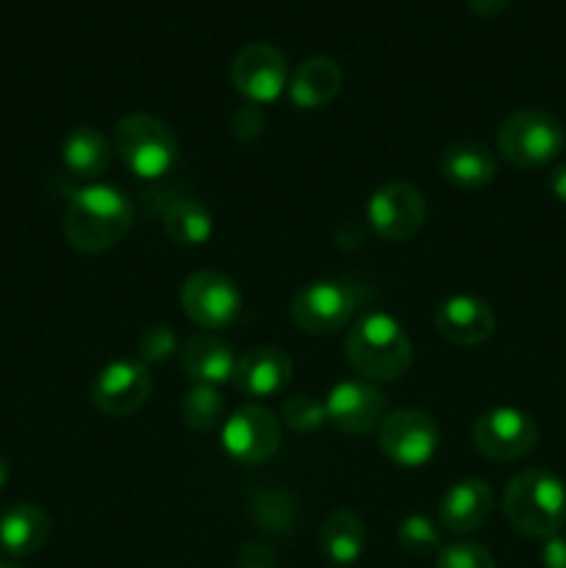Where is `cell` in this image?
I'll return each instance as SVG.
<instances>
[{"label": "cell", "instance_id": "6da1fadb", "mask_svg": "<svg viewBox=\"0 0 566 568\" xmlns=\"http://www.w3.org/2000/svg\"><path fill=\"white\" fill-rule=\"evenodd\" d=\"M133 227V205L109 183H89L70 197L64 214V236L72 250L98 255L117 247Z\"/></svg>", "mask_w": 566, "mask_h": 568}, {"label": "cell", "instance_id": "7a4b0ae2", "mask_svg": "<svg viewBox=\"0 0 566 568\" xmlns=\"http://www.w3.org/2000/svg\"><path fill=\"white\" fill-rule=\"evenodd\" d=\"M344 358L355 375L370 383H394L411 369L414 347L408 333L383 311L364 314L344 338Z\"/></svg>", "mask_w": 566, "mask_h": 568}, {"label": "cell", "instance_id": "3957f363", "mask_svg": "<svg viewBox=\"0 0 566 568\" xmlns=\"http://www.w3.org/2000/svg\"><path fill=\"white\" fill-rule=\"evenodd\" d=\"M505 519L527 538H549L566 525V486L547 469H525L505 486Z\"/></svg>", "mask_w": 566, "mask_h": 568}, {"label": "cell", "instance_id": "277c9868", "mask_svg": "<svg viewBox=\"0 0 566 568\" xmlns=\"http://www.w3.org/2000/svg\"><path fill=\"white\" fill-rule=\"evenodd\" d=\"M566 148V131L544 109H519L497 128V153L519 170H536L558 159Z\"/></svg>", "mask_w": 566, "mask_h": 568}, {"label": "cell", "instance_id": "5b68a950", "mask_svg": "<svg viewBox=\"0 0 566 568\" xmlns=\"http://www.w3.org/2000/svg\"><path fill=\"white\" fill-rule=\"evenodd\" d=\"M114 150L142 181H159L178 161L175 133L164 120L150 114L122 116L114 128Z\"/></svg>", "mask_w": 566, "mask_h": 568}, {"label": "cell", "instance_id": "8992f818", "mask_svg": "<svg viewBox=\"0 0 566 568\" xmlns=\"http://www.w3.org/2000/svg\"><path fill=\"white\" fill-rule=\"evenodd\" d=\"M358 311V294L344 281L305 283L292 300V322L309 336H331L350 325Z\"/></svg>", "mask_w": 566, "mask_h": 568}, {"label": "cell", "instance_id": "52a82bcc", "mask_svg": "<svg viewBox=\"0 0 566 568\" xmlns=\"http://www.w3.org/2000/svg\"><path fill=\"white\" fill-rule=\"evenodd\" d=\"M377 444L392 464L403 466V469H420L436 458L442 433L425 410L400 408L388 414L377 427Z\"/></svg>", "mask_w": 566, "mask_h": 568}, {"label": "cell", "instance_id": "ba28073f", "mask_svg": "<svg viewBox=\"0 0 566 568\" xmlns=\"http://www.w3.org/2000/svg\"><path fill=\"white\" fill-rule=\"evenodd\" d=\"M427 220V203L408 181H388L366 203V222L383 242H408Z\"/></svg>", "mask_w": 566, "mask_h": 568}, {"label": "cell", "instance_id": "9c48e42d", "mask_svg": "<svg viewBox=\"0 0 566 568\" xmlns=\"http://www.w3.org/2000/svg\"><path fill=\"white\" fill-rule=\"evenodd\" d=\"M472 438H475L477 453L486 455L488 460L511 464V460H519L533 453V447L538 444V427L527 410L499 405V408L477 416Z\"/></svg>", "mask_w": 566, "mask_h": 568}, {"label": "cell", "instance_id": "30bf717a", "mask_svg": "<svg viewBox=\"0 0 566 568\" xmlns=\"http://www.w3.org/2000/svg\"><path fill=\"white\" fill-rule=\"evenodd\" d=\"M183 314L203 331H222L242 314V292L228 275L216 270H200L181 286Z\"/></svg>", "mask_w": 566, "mask_h": 568}, {"label": "cell", "instance_id": "8fae6325", "mask_svg": "<svg viewBox=\"0 0 566 568\" xmlns=\"http://www.w3.org/2000/svg\"><path fill=\"white\" fill-rule=\"evenodd\" d=\"M222 447L236 464H266L281 447V422L261 405H242L222 425Z\"/></svg>", "mask_w": 566, "mask_h": 568}, {"label": "cell", "instance_id": "7c38bea8", "mask_svg": "<svg viewBox=\"0 0 566 568\" xmlns=\"http://www.w3.org/2000/svg\"><path fill=\"white\" fill-rule=\"evenodd\" d=\"M231 83L244 100L253 105L272 103L289 87L286 59L277 48L266 42H250L233 55Z\"/></svg>", "mask_w": 566, "mask_h": 568}, {"label": "cell", "instance_id": "4fadbf2b", "mask_svg": "<svg viewBox=\"0 0 566 568\" xmlns=\"http://www.w3.org/2000/svg\"><path fill=\"white\" fill-rule=\"evenodd\" d=\"M153 394V377L142 361L120 358L105 364L92 383V403L100 414L131 416L142 408Z\"/></svg>", "mask_w": 566, "mask_h": 568}, {"label": "cell", "instance_id": "5bb4252c", "mask_svg": "<svg viewBox=\"0 0 566 568\" xmlns=\"http://www.w3.org/2000/svg\"><path fill=\"white\" fill-rule=\"evenodd\" d=\"M325 414L333 427L347 436H366L386 419V394L364 377L342 381L327 392Z\"/></svg>", "mask_w": 566, "mask_h": 568}, {"label": "cell", "instance_id": "9a60e30c", "mask_svg": "<svg viewBox=\"0 0 566 568\" xmlns=\"http://www.w3.org/2000/svg\"><path fill=\"white\" fill-rule=\"evenodd\" d=\"M494 311L492 305L475 294H453V297L442 300L433 314V327L442 338L458 347H477V344L488 342L494 333Z\"/></svg>", "mask_w": 566, "mask_h": 568}, {"label": "cell", "instance_id": "2e32d148", "mask_svg": "<svg viewBox=\"0 0 566 568\" xmlns=\"http://www.w3.org/2000/svg\"><path fill=\"white\" fill-rule=\"evenodd\" d=\"M294 364L283 349L255 347L236 361L231 386L247 399L277 397L292 381Z\"/></svg>", "mask_w": 566, "mask_h": 568}, {"label": "cell", "instance_id": "e0dca14e", "mask_svg": "<svg viewBox=\"0 0 566 568\" xmlns=\"http://www.w3.org/2000/svg\"><path fill=\"white\" fill-rule=\"evenodd\" d=\"M494 497L492 488L486 480H477V477H466L449 486V491L442 497L438 505V525L447 532H475L477 527L486 525V519L492 516Z\"/></svg>", "mask_w": 566, "mask_h": 568}, {"label": "cell", "instance_id": "ac0fdd59", "mask_svg": "<svg viewBox=\"0 0 566 568\" xmlns=\"http://www.w3.org/2000/svg\"><path fill=\"white\" fill-rule=\"evenodd\" d=\"M236 355L233 347L220 338L216 333H198L186 342L181 355L183 372L189 381L200 383V386H225L233 381L236 372Z\"/></svg>", "mask_w": 566, "mask_h": 568}, {"label": "cell", "instance_id": "d6986e66", "mask_svg": "<svg viewBox=\"0 0 566 568\" xmlns=\"http://www.w3.org/2000/svg\"><path fill=\"white\" fill-rule=\"evenodd\" d=\"M342 67L327 55H311L289 75V98L297 109L314 111L333 103L342 92Z\"/></svg>", "mask_w": 566, "mask_h": 568}, {"label": "cell", "instance_id": "ffe728a7", "mask_svg": "<svg viewBox=\"0 0 566 568\" xmlns=\"http://www.w3.org/2000/svg\"><path fill=\"white\" fill-rule=\"evenodd\" d=\"M438 175L455 189H483L497 178V159L481 142H453L438 155Z\"/></svg>", "mask_w": 566, "mask_h": 568}, {"label": "cell", "instance_id": "44dd1931", "mask_svg": "<svg viewBox=\"0 0 566 568\" xmlns=\"http://www.w3.org/2000/svg\"><path fill=\"white\" fill-rule=\"evenodd\" d=\"M50 519L39 505H11L0 516V549L11 558H31L48 544Z\"/></svg>", "mask_w": 566, "mask_h": 568}, {"label": "cell", "instance_id": "7402d4cb", "mask_svg": "<svg viewBox=\"0 0 566 568\" xmlns=\"http://www.w3.org/2000/svg\"><path fill=\"white\" fill-rule=\"evenodd\" d=\"M61 164L78 181H94L111 164V144L103 131L92 125H78L67 131L61 142Z\"/></svg>", "mask_w": 566, "mask_h": 568}, {"label": "cell", "instance_id": "603a6c76", "mask_svg": "<svg viewBox=\"0 0 566 568\" xmlns=\"http://www.w3.org/2000/svg\"><path fill=\"white\" fill-rule=\"evenodd\" d=\"M366 541H370V536H366L364 519L350 508L333 510L320 530L322 555L333 566L358 564L361 555L366 552Z\"/></svg>", "mask_w": 566, "mask_h": 568}, {"label": "cell", "instance_id": "cb8c5ba5", "mask_svg": "<svg viewBox=\"0 0 566 568\" xmlns=\"http://www.w3.org/2000/svg\"><path fill=\"white\" fill-rule=\"evenodd\" d=\"M164 233L181 247H200L214 236V216L200 200L178 197L164 209Z\"/></svg>", "mask_w": 566, "mask_h": 568}, {"label": "cell", "instance_id": "d4e9b609", "mask_svg": "<svg viewBox=\"0 0 566 568\" xmlns=\"http://www.w3.org/2000/svg\"><path fill=\"white\" fill-rule=\"evenodd\" d=\"M181 414L183 422H186L192 430L209 433L214 430L222 422V416H225V399L216 392V386H200V383H194V386L183 394Z\"/></svg>", "mask_w": 566, "mask_h": 568}, {"label": "cell", "instance_id": "484cf974", "mask_svg": "<svg viewBox=\"0 0 566 568\" xmlns=\"http://www.w3.org/2000/svg\"><path fill=\"white\" fill-rule=\"evenodd\" d=\"M250 514L261 527H266V532H275V536L292 532L297 525V505L286 491H277V488L255 494Z\"/></svg>", "mask_w": 566, "mask_h": 568}, {"label": "cell", "instance_id": "4316f807", "mask_svg": "<svg viewBox=\"0 0 566 568\" xmlns=\"http://www.w3.org/2000/svg\"><path fill=\"white\" fill-rule=\"evenodd\" d=\"M400 547L416 558H427L433 552H442V532H438L436 521L427 519L422 514H411L400 521L397 527Z\"/></svg>", "mask_w": 566, "mask_h": 568}, {"label": "cell", "instance_id": "83f0119b", "mask_svg": "<svg viewBox=\"0 0 566 568\" xmlns=\"http://www.w3.org/2000/svg\"><path fill=\"white\" fill-rule=\"evenodd\" d=\"M281 416L283 425L294 433H314L327 422L325 403H320V399L311 397V394H294V397H289L286 403H283Z\"/></svg>", "mask_w": 566, "mask_h": 568}, {"label": "cell", "instance_id": "f1b7e54d", "mask_svg": "<svg viewBox=\"0 0 566 568\" xmlns=\"http://www.w3.org/2000/svg\"><path fill=\"white\" fill-rule=\"evenodd\" d=\"M175 349H178V336L175 331L166 325H153L139 336V361H142L144 366L164 364L166 358H172Z\"/></svg>", "mask_w": 566, "mask_h": 568}, {"label": "cell", "instance_id": "f546056e", "mask_svg": "<svg viewBox=\"0 0 566 568\" xmlns=\"http://www.w3.org/2000/svg\"><path fill=\"white\" fill-rule=\"evenodd\" d=\"M436 568H497L494 566L492 552L481 544H449V547H442L436 558Z\"/></svg>", "mask_w": 566, "mask_h": 568}, {"label": "cell", "instance_id": "4dcf8cb0", "mask_svg": "<svg viewBox=\"0 0 566 568\" xmlns=\"http://www.w3.org/2000/svg\"><path fill=\"white\" fill-rule=\"evenodd\" d=\"M236 566L239 568H277V558L266 544L250 541L239 549Z\"/></svg>", "mask_w": 566, "mask_h": 568}, {"label": "cell", "instance_id": "1f68e13d", "mask_svg": "<svg viewBox=\"0 0 566 568\" xmlns=\"http://www.w3.org/2000/svg\"><path fill=\"white\" fill-rule=\"evenodd\" d=\"M261 131H264V114H261L253 103L242 105V109L233 114V133H236L239 139L250 142V139L259 136Z\"/></svg>", "mask_w": 566, "mask_h": 568}, {"label": "cell", "instance_id": "d6a6232c", "mask_svg": "<svg viewBox=\"0 0 566 568\" xmlns=\"http://www.w3.org/2000/svg\"><path fill=\"white\" fill-rule=\"evenodd\" d=\"M542 566L544 568H566V536L564 532H555V536L544 538Z\"/></svg>", "mask_w": 566, "mask_h": 568}, {"label": "cell", "instance_id": "836d02e7", "mask_svg": "<svg viewBox=\"0 0 566 568\" xmlns=\"http://www.w3.org/2000/svg\"><path fill=\"white\" fill-rule=\"evenodd\" d=\"M508 3L511 0H466V6H469V9L481 17L503 14V11L508 9Z\"/></svg>", "mask_w": 566, "mask_h": 568}, {"label": "cell", "instance_id": "e575fe53", "mask_svg": "<svg viewBox=\"0 0 566 568\" xmlns=\"http://www.w3.org/2000/svg\"><path fill=\"white\" fill-rule=\"evenodd\" d=\"M547 186H549V192H553L555 200L566 203V161H564V164L555 166L553 172H549Z\"/></svg>", "mask_w": 566, "mask_h": 568}, {"label": "cell", "instance_id": "d590c367", "mask_svg": "<svg viewBox=\"0 0 566 568\" xmlns=\"http://www.w3.org/2000/svg\"><path fill=\"white\" fill-rule=\"evenodd\" d=\"M6 483H9V464H6V458L0 455V488H3Z\"/></svg>", "mask_w": 566, "mask_h": 568}, {"label": "cell", "instance_id": "8d00e7d4", "mask_svg": "<svg viewBox=\"0 0 566 568\" xmlns=\"http://www.w3.org/2000/svg\"><path fill=\"white\" fill-rule=\"evenodd\" d=\"M0 568H22V566H17V564H9V560H0Z\"/></svg>", "mask_w": 566, "mask_h": 568}]
</instances>
